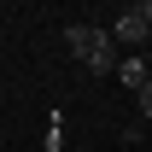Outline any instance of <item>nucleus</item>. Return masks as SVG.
I'll return each instance as SVG.
<instances>
[{
    "label": "nucleus",
    "mask_w": 152,
    "mask_h": 152,
    "mask_svg": "<svg viewBox=\"0 0 152 152\" xmlns=\"http://www.w3.org/2000/svg\"><path fill=\"white\" fill-rule=\"evenodd\" d=\"M64 47H70L94 76L117 70V41H111V29H99V23H70V29H64Z\"/></svg>",
    "instance_id": "obj_1"
},
{
    "label": "nucleus",
    "mask_w": 152,
    "mask_h": 152,
    "mask_svg": "<svg viewBox=\"0 0 152 152\" xmlns=\"http://www.w3.org/2000/svg\"><path fill=\"white\" fill-rule=\"evenodd\" d=\"M140 123H152V82L140 88Z\"/></svg>",
    "instance_id": "obj_4"
},
{
    "label": "nucleus",
    "mask_w": 152,
    "mask_h": 152,
    "mask_svg": "<svg viewBox=\"0 0 152 152\" xmlns=\"http://www.w3.org/2000/svg\"><path fill=\"white\" fill-rule=\"evenodd\" d=\"M146 35H152V29L140 23V12H134V6H123V12H117V23H111V41L134 47V41H146Z\"/></svg>",
    "instance_id": "obj_2"
},
{
    "label": "nucleus",
    "mask_w": 152,
    "mask_h": 152,
    "mask_svg": "<svg viewBox=\"0 0 152 152\" xmlns=\"http://www.w3.org/2000/svg\"><path fill=\"white\" fill-rule=\"evenodd\" d=\"M117 76H123V88H134V94H140V88L152 82V70H146V58H117Z\"/></svg>",
    "instance_id": "obj_3"
},
{
    "label": "nucleus",
    "mask_w": 152,
    "mask_h": 152,
    "mask_svg": "<svg viewBox=\"0 0 152 152\" xmlns=\"http://www.w3.org/2000/svg\"><path fill=\"white\" fill-rule=\"evenodd\" d=\"M134 12H140V23H146V29H152V0H140V6H134Z\"/></svg>",
    "instance_id": "obj_5"
}]
</instances>
